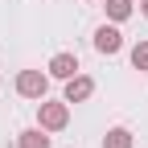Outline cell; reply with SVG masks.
Returning <instances> with one entry per match:
<instances>
[{"label":"cell","mask_w":148,"mask_h":148,"mask_svg":"<svg viewBox=\"0 0 148 148\" xmlns=\"http://www.w3.org/2000/svg\"><path fill=\"white\" fill-rule=\"evenodd\" d=\"M140 12H144V21H148V0H140Z\"/></svg>","instance_id":"cell-10"},{"label":"cell","mask_w":148,"mask_h":148,"mask_svg":"<svg viewBox=\"0 0 148 148\" xmlns=\"http://www.w3.org/2000/svg\"><path fill=\"white\" fill-rule=\"evenodd\" d=\"M103 148H136V136H132V127H107V136H103Z\"/></svg>","instance_id":"cell-7"},{"label":"cell","mask_w":148,"mask_h":148,"mask_svg":"<svg viewBox=\"0 0 148 148\" xmlns=\"http://www.w3.org/2000/svg\"><path fill=\"white\" fill-rule=\"evenodd\" d=\"M12 86H16V95H21V99L41 103V99L49 95V70H21Z\"/></svg>","instance_id":"cell-2"},{"label":"cell","mask_w":148,"mask_h":148,"mask_svg":"<svg viewBox=\"0 0 148 148\" xmlns=\"http://www.w3.org/2000/svg\"><path fill=\"white\" fill-rule=\"evenodd\" d=\"M37 127H45V132H66L70 127V103L66 99H41L37 103Z\"/></svg>","instance_id":"cell-1"},{"label":"cell","mask_w":148,"mask_h":148,"mask_svg":"<svg viewBox=\"0 0 148 148\" xmlns=\"http://www.w3.org/2000/svg\"><path fill=\"white\" fill-rule=\"evenodd\" d=\"M132 70H148V41L132 45Z\"/></svg>","instance_id":"cell-9"},{"label":"cell","mask_w":148,"mask_h":148,"mask_svg":"<svg viewBox=\"0 0 148 148\" xmlns=\"http://www.w3.org/2000/svg\"><path fill=\"white\" fill-rule=\"evenodd\" d=\"M95 49L103 53V58H111V53H119V49H123V33H119V25H115V21L95 29Z\"/></svg>","instance_id":"cell-4"},{"label":"cell","mask_w":148,"mask_h":148,"mask_svg":"<svg viewBox=\"0 0 148 148\" xmlns=\"http://www.w3.org/2000/svg\"><path fill=\"white\" fill-rule=\"evenodd\" d=\"M103 8H107V21H127V16L136 12V0H103Z\"/></svg>","instance_id":"cell-8"},{"label":"cell","mask_w":148,"mask_h":148,"mask_svg":"<svg viewBox=\"0 0 148 148\" xmlns=\"http://www.w3.org/2000/svg\"><path fill=\"white\" fill-rule=\"evenodd\" d=\"M86 4H95V0H86Z\"/></svg>","instance_id":"cell-11"},{"label":"cell","mask_w":148,"mask_h":148,"mask_svg":"<svg viewBox=\"0 0 148 148\" xmlns=\"http://www.w3.org/2000/svg\"><path fill=\"white\" fill-rule=\"evenodd\" d=\"M90 95H95V78H90V74H74V78H66V90H62V99L74 107V103H86Z\"/></svg>","instance_id":"cell-3"},{"label":"cell","mask_w":148,"mask_h":148,"mask_svg":"<svg viewBox=\"0 0 148 148\" xmlns=\"http://www.w3.org/2000/svg\"><path fill=\"white\" fill-rule=\"evenodd\" d=\"M16 148H53V136L45 127H25V132H16Z\"/></svg>","instance_id":"cell-6"},{"label":"cell","mask_w":148,"mask_h":148,"mask_svg":"<svg viewBox=\"0 0 148 148\" xmlns=\"http://www.w3.org/2000/svg\"><path fill=\"white\" fill-rule=\"evenodd\" d=\"M45 70H49V78H62V82H66V78H74L82 66H78V58H74L70 49H62V53H53V58H49Z\"/></svg>","instance_id":"cell-5"}]
</instances>
